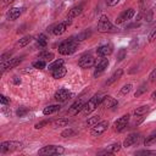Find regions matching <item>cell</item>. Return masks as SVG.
Here are the masks:
<instances>
[{
    "instance_id": "6da1fadb",
    "label": "cell",
    "mask_w": 156,
    "mask_h": 156,
    "mask_svg": "<svg viewBox=\"0 0 156 156\" xmlns=\"http://www.w3.org/2000/svg\"><path fill=\"white\" fill-rule=\"evenodd\" d=\"M77 48H78L77 41L74 39H68V40L62 41L58 45V52L61 55H71L77 50Z\"/></svg>"
},
{
    "instance_id": "7a4b0ae2",
    "label": "cell",
    "mask_w": 156,
    "mask_h": 156,
    "mask_svg": "<svg viewBox=\"0 0 156 156\" xmlns=\"http://www.w3.org/2000/svg\"><path fill=\"white\" fill-rule=\"evenodd\" d=\"M101 100H102V95L101 94H96V95H94L93 98H90L89 99V101L84 105V107H83V113L85 115V116H88L89 113H91L100 104H101Z\"/></svg>"
},
{
    "instance_id": "3957f363",
    "label": "cell",
    "mask_w": 156,
    "mask_h": 156,
    "mask_svg": "<svg viewBox=\"0 0 156 156\" xmlns=\"http://www.w3.org/2000/svg\"><path fill=\"white\" fill-rule=\"evenodd\" d=\"M98 30L100 33H111V32H116L117 28L110 22V20L107 18V16L102 15L98 22Z\"/></svg>"
},
{
    "instance_id": "277c9868",
    "label": "cell",
    "mask_w": 156,
    "mask_h": 156,
    "mask_svg": "<svg viewBox=\"0 0 156 156\" xmlns=\"http://www.w3.org/2000/svg\"><path fill=\"white\" fill-rule=\"evenodd\" d=\"M22 149V144L17 141H2L0 145V152L6 154V152H12Z\"/></svg>"
},
{
    "instance_id": "5b68a950",
    "label": "cell",
    "mask_w": 156,
    "mask_h": 156,
    "mask_svg": "<svg viewBox=\"0 0 156 156\" xmlns=\"http://www.w3.org/2000/svg\"><path fill=\"white\" fill-rule=\"evenodd\" d=\"M63 147L62 146H57V145H48L44 146L39 150L40 155H61L63 154Z\"/></svg>"
},
{
    "instance_id": "8992f818",
    "label": "cell",
    "mask_w": 156,
    "mask_h": 156,
    "mask_svg": "<svg viewBox=\"0 0 156 156\" xmlns=\"http://www.w3.org/2000/svg\"><path fill=\"white\" fill-rule=\"evenodd\" d=\"M71 23H72V20H71V18H66L63 22H61V23L54 26V27L51 28L52 34H55V35H61L62 33L66 32V29L68 28V26H69Z\"/></svg>"
},
{
    "instance_id": "52a82bcc",
    "label": "cell",
    "mask_w": 156,
    "mask_h": 156,
    "mask_svg": "<svg viewBox=\"0 0 156 156\" xmlns=\"http://www.w3.org/2000/svg\"><path fill=\"white\" fill-rule=\"evenodd\" d=\"M107 128H108V122H107V121H100L99 123H96V124L91 128L90 134H91V136H99V135H101Z\"/></svg>"
},
{
    "instance_id": "ba28073f",
    "label": "cell",
    "mask_w": 156,
    "mask_h": 156,
    "mask_svg": "<svg viewBox=\"0 0 156 156\" xmlns=\"http://www.w3.org/2000/svg\"><path fill=\"white\" fill-rule=\"evenodd\" d=\"M22 60H23V57H16V58H10L9 61H6V62H2L1 63V73H4V72H6V71H9V69H12V68H15V67H17L21 62H22Z\"/></svg>"
},
{
    "instance_id": "9c48e42d",
    "label": "cell",
    "mask_w": 156,
    "mask_h": 156,
    "mask_svg": "<svg viewBox=\"0 0 156 156\" xmlns=\"http://www.w3.org/2000/svg\"><path fill=\"white\" fill-rule=\"evenodd\" d=\"M84 105H85L84 100H83V99H78L77 101H74V102L72 104V106H71L69 110H68V113H69L71 116H76V115H78L80 111H83Z\"/></svg>"
},
{
    "instance_id": "30bf717a",
    "label": "cell",
    "mask_w": 156,
    "mask_h": 156,
    "mask_svg": "<svg viewBox=\"0 0 156 156\" xmlns=\"http://www.w3.org/2000/svg\"><path fill=\"white\" fill-rule=\"evenodd\" d=\"M94 62H95V58L91 55H83L78 61V66L80 68H89L94 65Z\"/></svg>"
},
{
    "instance_id": "8fae6325",
    "label": "cell",
    "mask_w": 156,
    "mask_h": 156,
    "mask_svg": "<svg viewBox=\"0 0 156 156\" xmlns=\"http://www.w3.org/2000/svg\"><path fill=\"white\" fill-rule=\"evenodd\" d=\"M134 13H135V11H134V9H128V10H124L118 17H117V20H116V23L117 24H121V23H123V22H126V21H129V20H132V17L134 16Z\"/></svg>"
},
{
    "instance_id": "7c38bea8",
    "label": "cell",
    "mask_w": 156,
    "mask_h": 156,
    "mask_svg": "<svg viewBox=\"0 0 156 156\" xmlns=\"http://www.w3.org/2000/svg\"><path fill=\"white\" fill-rule=\"evenodd\" d=\"M129 115H124V116H122V117H119L116 122H115V124H113V127H115V129L117 130V132H121V130H123L126 127H127V124H128V122H129Z\"/></svg>"
},
{
    "instance_id": "4fadbf2b",
    "label": "cell",
    "mask_w": 156,
    "mask_h": 156,
    "mask_svg": "<svg viewBox=\"0 0 156 156\" xmlns=\"http://www.w3.org/2000/svg\"><path fill=\"white\" fill-rule=\"evenodd\" d=\"M107 66H108V60L107 58H101L98 63H96V66H95V71H94V77H98V76H100L106 68H107Z\"/></svg>"
},
{
    "instance_id": "5bb4252c",
    "label": "cell",
    "mask_w": 156,
    "mask_h": 156,
    "mask_svg": "<svg viewBox=\"0 0 156 156\" xmlns=\"http://www.w3.org/2000/svg\"><path fill=\"white\" fill-rule=\"evenodd\" d=\"M71 98V93L67 89H58L55 93V100L58 102H63L66 100H68Z\"/></svg>"
},
{
    "instance_id": "9a60e30c",
    "label": "cell",
    "mask_w": 156,
    "mask_h": 156,
    "mask_svg": "<svg viewBox=\"0 0 156 156\" xmlns=\"http://www.w3.org/2000/svg\"><path fill=\"white\" fill-rule=\"evenodd\" d=\"M96 54H98L99 56H101V57H106V56L111 55V54H112V45L105 44V45L99 46V48L96 49Z\"/></svg>"
},
{
    "instance_id": "2e32d148",
    "label": "cell",
    "mask_w": 156,
    "mask_h": 156,
    "mask_svg": "<svg viewBox=\"0 0 156 156\" xmlns=\"http://www.w3.org/2000/svg\"><path fill=\"white\" fill-rule=\"evenodd\" d=\"M139 139H140V134L133 133V134L128 135V136L124 139V141H123V146H124V147H129V146L134 145L135 143H138Z\"/></svg>"
},
{
    "instance_id": "e0dca14e",
    "label": "cell",
    "mask_w": 156,
    "mask_h": 156,
    "mask_svg": "<svg viewBox=\"0 0 156 156\" xmlns=\"http://www.w3.org/2000/svg\"><path fill=\"white\" fill-rule=\"evenodd\" d=\"M102 107H105V108H110V107H115L116 105H117V100H115L112 96H108V95H106V96H104L102 98V100H101V104H100Z\"/></svg>"
},
{
    "instance_id": "ac0fdd59",
    "label": "cell",
    "mask_w": 156,
    "mask_h": 156,
    "mask_svg": "<svg viewBox=\"0 0 156 156\" xmlns=\"http://www.w3.org/2000/svg\"><path fill=\"white\" fill-rule=\"evenodd\" d=\"M82 12H83V4H79V5H77V6H73V7H72V9L68 11L67 18H71V20H73L74 17L79 16Z\"/></svg>"
},
{
    "instance_id": "d6986e66",
    "label": "cell",
    "mask_w": 156,
    "mask_h": 156,
    "mask_svg": "<svg viewBox=\"0 0 156 156\" xmlns=\"http://www.w3.org/2000/svg\"><path fill=\"white\" fill-rule=\"evenodd\" d=\"M22 12H23V9L13 7V9H11V10L9 11V13H7V18L11 20V21H15V20H17V18L22 15Z\"/></svg>"
},
{
    "instance_id": "ffe728a7",
    "label": "cell",
    "mask_w": 156,
    "mask_h": 156,
    "mask_svg": "<svg viewBox=\"0 0 156 156\" xmlns=\"http://www.w3.org/2000/svg\"><path fill=\"white\" fill-rule=\"evenodd\" d=\"M66 72H67L66 67H65V66H61V67L56 68L55 71H52L51 73H52V77H54L55 79H61V78H63V77L66 76Z\"/></svg>"
},
{
    "instance_id": "44dd1931",
    "label": "cell",
    "mask_w": 156,
    "mask_h": 156,
    "mask_svg": "<svg viewBox=\"0 0 156 156\" xmlns=\"http://www.w3.org/2000/svg\"><path fill=\"white\" fill-rule=\"evenodd\" d=\"M122 74H123V69H121V68H119V69H117V71H116V72H115V73H113V74H112L107 80H106V83H105V84H106V85H111L112 83H115L116 80H118V79L122 77Z\"/></svg>"
},
{
    "instance_id": "7402d4cb",
    "label": "cell",
    "mask_w": 156,
    "mask_h": 156,
    "mask_svg": "<svg viewBox=\"0 0 156 156\" xmlns=\"http://www.w3.org/2000/svg\"><path fill=\"white\" fill-rule=\"evenodd\" d=\"M119 149H121V144L116 143V144H112V145H110V146L107 147V150H105V151H101L100 154H101V155H102V154H107V155H111V154H116L117 151H119Z\"/></svg>"
},
{
    "instance_id": "603a6c76",
    "label": "cell",
    "mask_w": 156,
    "mask_h": 156,
    "mask_svg": "<svg viewBox=\"0 0 156 156\" xmlns=\"http://www.w3.org/2000/svg\"><path fill=\"white\" fill-rule=\"evenodd\" d=\"M60 105H49V106H46L44 110H43V113L44 115H52V113H55V112H57L58 110H60Z\"/></svg>"
},
{
    "instance_id": "cb8c5ba5",
    "label": "cell",
    "mask_w": 156,
    "mask_h": 156,
    "mask_svg": "<svg viewBox=\"0 0 156 156\" xmlns=\"http://www.w3.org/2000/svg\"><path fill=\"white\" fill-rule=\"evenodd\" d=\"M149 110H150V107H149L147 105H143V106H139V107H136V108L134 110V115H135V116H143V115L146 113Z\"/></svg>"
},
{
    "instance_id": "d4e9b609",
    "label": "cell",
    "mask_w": 156,
    "mask_h": 156,
    "mask_svg": "<svg viewBox=\"0 0 156 156\" xmlns=\"http://www.w3.org/2000/svg\"><path fill=\"white\" fill-rule=\"evenodd\" d=\"M32 39H33V37H32V35H26V37H23L22 39H20V40H18L17 45H18L20 48H23V46L28 45V44L32 41Z\"/></svg>"
},
{
    "instance_id": "484cf974",
    "label": "cell",
    "mask_w": 156,
    "mask_h": 156,
    "mask_svg": "<svg viewBox=\"0 0 156 156\" xmlns=\"http://www.w3.org/2000/svg\"><path fill=\"white\" fill-rule=\"evenodd\" d=\"M39 58L40 60H44V61H51L54 58V54L52 52H49V51H41L39 54Z\"/></svg>"
},
{
    "instance_id": "4316f807",
    "label": "cell",
    "mask_w": 156,
    "mask_h": 156,
    "mask_svg": "<svg viewBox=\"0 0 156 156\" xmlns=\"http://www.w3.org/2000/svg\"><path fill=\"white\" fill-rule=\"evenodd\" d=\"M61 66H63V60L60 58V60H55L52 63H50L48 68H49V71L52 72V71H55L56 68H58V67H61Z\"/></svg>"
},
{
    "instance_id": "83f0119b",
    "label": "cell",
    "mask_w": 156,
    "mask_h": 156,
    "mask_svg": "<svg viewBox=\"0 0 156 156\" xmlns=\"http://www.w3.org/2000/svg\"><path fill=\"white\" fill-rule=\"evenodd\" d=\"M155 141H156V132L151 133L149 136L145 138V140H144V145H145V146H149V145L154 144Z\"/></svg>"
},
{
    "instance_id": "f1b7e54d",
    "label": "cell",
    "mask_w": 156,
    "mask_h": 156,
    "mask_svg": "<svg viewBox=\"0 0 156 156\" xmlns=\"http://www.w3.org/2000/svg\"><path fill=\"white\" fill-rule=\"evenodd\" d=\"M37 44H38V46H40V48H45L46 44H48L46 37H45L44 34H39V37L37 38Z\"/></svg>"
},
{
    "instance_id": "f546056e",
    "label": "cell",
    "mask_w": 156,
    "mask_h": 156,
    "mask_svg": "<svg viewBox=\"0 0 156 156\" xmlns=\"http://www.w3.org/2000/svg\"><path fill=\"white\" fill-rule=\"evenodd\" d=\"M68 124V119L67 118H61V119H57L52 123L54 128H60V127H66Z\"/></svg>"
},
{
    "instance_id": "4dcf8cb0",
    "label": "cell",
    "mask_w": 156,
    "mask_h": 156,
    "mask_svg": "<svg viewBox=\"0 0 156 156\" xmlns=\"http://www.w3.org/2000/svg\"><path fill=\"white\" fill-rule=\"evenodd\" d=\"M100 122V116H93V117H89L88 121H87V126L89 127H94L96 123Z\"/></svg>"
},
{
    "instance_id": "1f68e13d",
    "label": "cell",
    "mask_w": 156,
    "mask_h": 156,
    "mask_svg": "<svg viewBox=\"0 0 156 156\" xmlns=\"http://www.w3.org/2000/svg\"><path fill=\"white\" fill-rule=\"evenodd\" d=\"M76 134H77V132H76L74 129L68 128V129H65V130L61 133V136H63V138H71V136H74Z\"/></svg>"
},
{
    "instance_id": "d6a6232c",
    "label": "cell",
    "mask_w": 156,
    "mask_h": 156,
    "mask_svg": "<svg viewBox=\"0 0 156 156\" xmlns=\"http://www.w3.org/2000/svg\"><path fill=\"white\" fill-rule=\"evenodd\" d=\"M45 65H46V61H44V60H38V61H35V62L33 63V67H34V68H38V69H43V68H45Z\"/></svg>"
},
{
    "instance_id": "836d02e7",
    "label": "cell",
    "mask_w": 156,
    "mask_h": 156,
    "mask_svg": "<svg viewBox=\"0 0 156 156\" xmlns=\"http://www.w3.org/2000/svg\"><path fill=\"white\" fill-rule=\"evenodd\" d=\"M11 55H12V51H7V52L2 54V55L0 56V61H1V63H2V62L9 61V60H10V57H11Z\"/></svg>"
},
{
    "instance_id": "e575fe53",
    "label": "cell",
    "mask_w": 156,
    "mask_h": 156,
    "mask_svg": "<svg viewBox=\"0 0 156 156\" xmlns=\"http://www.w3.org/2000/svg\"><path fill=\"white\" fill-rule=\"evenodd\" d=\"M130 90H132V84H126V85H123V88L121 89V94H122V95H126V94H128Z\"/></svg>"
},
{
    "instance_id": "d590c367",
    "label": "cell",
    "mask_w": 156,
    "mask_h": 156,
    "mask_svg": "<svg viewBox=\"0 0 156 156\" xmlns=\"http://www.w3.org/2000/svg\"><path fill=\"white\" fill-rule=\"evenodd\" d=\"M146 89H147V88H146V84H143V85H140V88L135 91V94H134V95H135V96H140L141 94H144V93L146 91Z\"/></svg>"
},
{
    "instance_id": "8d00e7d4",
    "label": "cell",
    "mask_w": 156,
    "mask_h": 156,
    "mask_svg": "<svg viewBox=\"0 0 156 156\" xmlns=\"http://www.w3.org/2000/svg\"><path fill=\"white\" fill-rule=\"evenodd\" d=\"M126 49H119V51H118V54H117V60L118 61H122L124 57H126Z\"/></svg>"
},
{
    "instance_id": "74e56055",
    "label": "cell",
    "mask_w": 156,
    "mask_h": 156,
    "mask_svg": "<svg viewBox=\"0 0 156 156\" xmlns=\"http://www.w3.org/2000/svg\"><path fill=\"white\" fill-rule=\"evenodd\" d=\"M27 112H28V110H27L26 107H23V106H22V107H20V108L17 110V112H16V113H17V116H18V117H23Z\"/></svg>"
},
{
    "instance_id": "f35d334b",
    "label": "cell",
    "mask_w": 156,
    "mask_h": 156,
    "mask_svg": "<svg viewBox=\"0 0 156 156\" xmlns=\"http://www.w3.org/2000/svg\"><path fill=\"white\" fill-rule=\"evenodd\" d=\"M156 40V28L151 30V33L149 34V43H152Z\"/></svg>"
},
{
    "instance_id": "ab89813d",
    "label": "cell",
    "mask_w": 156,
    "mask_h": 156,
    "mask_svg": "<svg viewBox=\"0 0 156 156\" xmlns=\"http://www.w3.org/2000/svg\"><path fill=\"white\" fill-rule=\"evenodd\" d=\"M138 155H156V151H150V150H143V151H138Z\"/></svg>"
},
{
    "instance_id": "60d3db41",
    "label": "cell",
    "mask_w": 156,
    "mask_h": 156,
    "mask_svg": "<svg viewBox=\"0 0 156 156\" xmlns=\"http://www.w3.org/2000/svg\"><path fill=\"white\" fill-rule=\"evenodd\" d=\"M49 123V121H43V122H39V123H37L35 124V129H40V128H43L45 124H48Z\"/></svg>"
},
{
    "instance_id": "b9f144b4",
    "label": "cell",
    "mask_w": 156,
    "mask_h": 156,
    "mask_svg": "<svg viewBox=\"0 0 156 156\" xmlns=\"http://www.w3.org/2000/svg\"><path fill=\"white\" fill-rule=\"evenodd\" d=\"M88 35H89V33H88V32H84V33H82V34H79V35L77 37V40H84Z\"/></svg>"
},
{
    "instance_id": "7bdbcfd3",
    "label": "cell",
    "mask_w": 156,
    "mask_h": 156,
    "mask_svg": "<svg viewBox=\"0 0 156 156\" xmlns=\"http://www.w3.org/2000/svg\"><path fill=\"white\" fill-rule=\"evenodd\" d=\"M149 78H150V82H155V80H156V68L150 73Z\"/></svg>"
},
{
    "instance_id": "ee69618b",
    "label": "cell",
    "mask_w": 156,
    "mask_h": 156,
    "mask_svg": "<svg viewBox=\"0 0 156 156\" xmlns=\"http://www.w3.org/2000/svg\"><path fill=\"white\" fill-rule=\"evenodd\" d=\"M119 2V0H106V4L108 5V6H115V5H117Z\"/></svg>"
},
{
    "instance_id": "f6af8a7d",
    "label": "cell",
    "mask_w": 156,
    "mask_h": 156,
    "mask_svg": "<svg viewBox=\"0 0 156 156\" xmlns=\"http://www.w3.org/2000/svg\"><path fill=\"white\" fill-rule=\"evenodd\" d=\"M0 101H1V104H2V105H6V104H9V102H10V100H9L6 96H4V95H1V96H0Z\"/></svg>"
},
{
    "instance_id": "bcb514c9",
    "label": "cell",
    "mask_w": 156,
    "mask_h": 156,
    "mask_svg": "<svg viewBox=\"0 0 156 156\" xmlns=\"http://www.w3.org/2000/svg\"><path fill=\"white\" fill-rule=\"evenodd\" d=\"M15 0H2V5H9L11 2H13Z\"/></svg>"
},
{
    "instance_id": "7dc6e473",
    "label": "cell",
    "mask_w": 156,
    "mask_h": 156,
    "mask_svg": "<svg viewBox=\"0 0 156 156\" xmlns=\"http://www.w3.org/2000/svg\"><path fill=\"white\" fill-rule=\"evenodd\" d=\"M146 18H147V21H151V18H152V12L151 11H149V15H146Z\"/></svg>"
},
{
    "instance_id": "c3c4849f",
    "label": "cell",
    "mask_w": 156,
    "mask_h": 156,
    "mask_svg": "<svg viewBox=\"0 0 156 156\" xmlns=\"http://www.w3.org/2000/svg\"><path fill=\"white\" fill-rule=\"evenodd\" d=\"M151 99H152V100H156V90L151 94Z\"/></svg>"
},
{
    "instance_id": "681fc988",
    "label": "cell",
    "mask_w": 156,
    "mask_h": 156,
    "mask_svg": "<svg viewBox=\"0 0 156 156\" xmlns=\"http://www.w3.org/2000/svg\"><path fill=\"white\" fill-rule=\"evenodd\" d=\"M13 82H15L16 84H18V83H21V80H20V79H18L17 77H15V79H13Z\"/></svg>"
}]
</instances>
